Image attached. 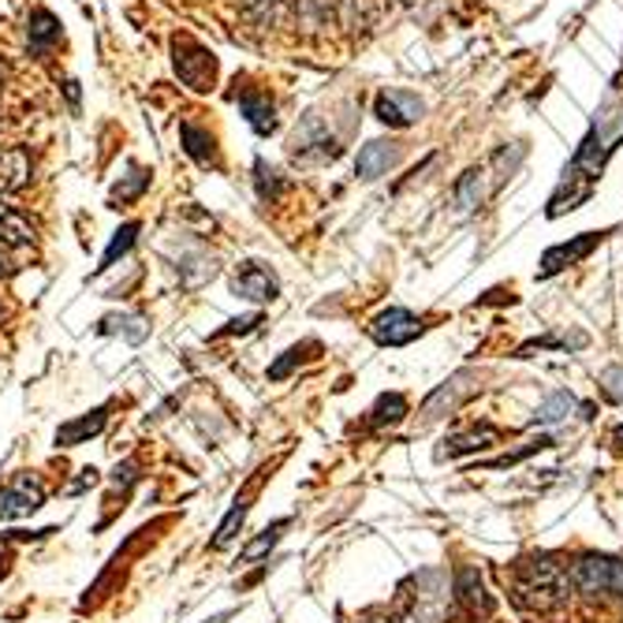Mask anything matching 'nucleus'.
Wrapping results in <instances>:
<instances>
[{"label":"nucleus","mask_w":623,"mask_h":623,"mask_svg":"<svg viewBox=\"0 0 623 623\" xmlns=\"http://www.w3.org/2000/svg\"><path fill=\"white\" fill-rule=\"evenodd\" d=\"M620 138H623V98H616V117H612V98H609L601 105L598 124L590 127V135H586L583 146L575 150L572 164L564 169V183H560V191L549 201V217L572 213V209H578V201L590 198L594 183L601 180L604 161L616 154Z\"/></svg>","instance_id":"obj_1"},{"label":"nucleus","mask_w":623,"mask_h":623,"mask_svg":"<svg viewBox=\"0 0 623 623\" xmlns=\"http://www.w3.org/2000/svg\"><path fill=\"white\" fill-rule=\"evenodd\" d=\"M572 578L552 552H530L512 564V601L526 612H560L572 604Z\"/></svg>","instance_id":"obj_2"},{"label":"nucleus","mask_w":623,"mask_h":623,"mask_svg":"<svg viewBox=\"0 0 623 623\" xmlns=\"http://www.w3.org/2000/svg\"><path fill=\"white\" fill-rule=\"evenodd\" d=\"M523 157H526L523 146H500V150H493L481 164H474V169L460 175V183H455V191H452V206L460 209V213L481 209L486 198H493L497 191L520 172Z\"/></svg>","instance_id":"obj_3"},{"label":"nucleus","mask_w":623,"mask_h":623,"mask_svg":"<svg viewBox=\"0 0 623 623\" xmlns=\"http://www.w3.org/2000/svg\"><path fill=\"white\" fill-rule=\"evenodd\" d=\"M567 578H572L575 594L598 601L616 598L623 601V557H604V552H583L567 564Z\"/></svg>","instance_id":"obj_4"},{"label":"nucleus","mask_w":623,"mask_h":623,"mask_svg":"<svg viewBox=\"0 0 623 623\" xmlns=\"http://www.w3.org/2000/svg\"><path fill=\"white\" fill-rule=\"evenodd\" d=\"M295 12L310 26H340V30L355 34L374 23L370 0H295Z\"/></svg>","instance_id":"obj_5"},{"label":"nucleus","mask_w":623,"mask_h":623,"mask_svg":"<svg viewBox=\"0 0 623 623\" xmlns=\"http://www.w3.org/2000/svg\"><path fill=\"white\" fill-rule=\"evenodd\" d=\"M172 68H175V75L191 86V90H198V94L213 90L217 57L206 46H198V41L180 38V34H175V38H172Z\"/></svg>","instance_id":"obj_6"},{"label":"nucleus","mask_w":623,"mask_h":623,"mask_svg":"<svg viewBox=\"0 0 623 623\" xmlns=\"http://www.w3.org/2000/svg\"><path fill=\"white\" fill-rule=\"evenodd\" d=\"M41 508H46V486H41L38 474L20 471L0 486V523L30 520Z\"/></svg>","instance_id":"obj_7"},{"label":"nucleus","mask_w":623,"mask_h":623,"mask_svg":"<svg viewBox=\"0 0 623 623\" xmlns=\"http://www.w3.org/2000/svg\"><path fill=\"white\" fill-rule=\"evenodd\" d=\"M292 157L300 164H318V161H337L340 157V138L332 135L329 124L321 117H306L292 135Z\"/></svg>","instance_id":"obj_8"},{"label":"nucleus","mask_w":623,"mask_h":623,"mask_svg":"<svg viewBox=\"0 0 623 623\" xmlns=\"http://www.w3.org/2000/svg\"><path fill=\"white\" fill-rule=\"evenodd\" d=\"M474 392H478V374L474 370L452 374L449 381L437 384V389L429 392V400L423 403V423H437V418H444V415H455Z\"/></svg>","instance_id":"obj_9"},{"label":"nucleus","mask_w":623,"mask_h":623,"mask_svg":"<svg viewBox=\"0 0 623 623\" xmlns=\"http://www.w3.org/2000/svg\"><path fill=\"white\" fill-rule=\"evenodd\" d=\"M452 598L460 601V609L467 612L471 620H478V623L493 616V609H497V601L489 598L486 583H481V572L474 564L455 567V575H452Z\"/></svg>","instance_id":"obj_10"},{"label":"nucleus","mask_w":623,"mask_h":623,"mask_svg":"<svg viewBox=\"0 0 623 623\" xmlns=\"http://www.w3.org/2000/svg\"><path fill=\"white\" fill-rule=\"evenodd\" d=\"M423 318H415L411 310H403V306H389V310H381L377 318L370 321V337L377 340L381 347H403L411 344V340L423 337Z\"/></svg>","instance_id":"obj_11"},{"label":"nucleus","mask_w":623,"mask_h":623,"mask_svg":"<svg viewBox=\"0 0 623 623\" xmlns=\"http://www.w3.org/2000/svg\"><path fill=\"white\" fill-rule=\"evenodd\" d=\"M604 235H609V232H583V235H575L572 243H557V247H549L546 254H541L538 277L546 280V277H557V273H564V269L578 266V261L590 258V254L601 247Z\"/></svg>","instance_id":"obj_12"},{"label":"nucleus","mask_w":623,"mask_h":623,"mask_svg":"<svg viewBox=\"0 0 623 623\" xmlns=\"http://www.w3.org/2000/svg\"><path fill=\"white\" fill-rule=\"evenodd\" d=\"M232 292L247 303H273L280 295V280L261 261H240V269L232 277Z\"/></svg>","instance_id":"obj_13"},{"label":"nucleus","mask_w":623,"mask_h":623,"mask_svg":"<svg viewBox=\"0 0 623 623\" xmlns=\"http://www.w3.org/2000/svg\"><path fill=\"white\" fill-rule=\"evenodd\" d=\"M426 112V105L418 94H407V90H381L374 101V117L389 127H411L418 124Z\"/></svg>","instance_id":"obj_14"},{"label":"nucleus","mask_w":623,"mask_h":623,"mask_svg":"<svg viewBox=\"0 0 623 623\" xmlns=\"http://www.w3.org/2000/svg\"><path fill=\"white\" fill-rule=\"evenodd\" d=\"M500 441V429L489 423H478L471 429H460V433L444 437L441 449H437V460H460V455H474V452H486Z\"/></svg>","instance_id":"obj_15"},{"label":"nucleus","mask_w":623,"mask_h":623,"mask_svg":"<svg viewBox=\"0 0 623 623\" xmlns=\"http://www.w3.org/2000/svg\"><path fill=\"white\" fill-rule=\"evenodd\" d=\"M109 411H112V403H101V407H94V411H86V415H78L72 418V423H64L57 429V449H78V444H86L90 437H98L105 423H109Z\"/></svg>","instance_id":"obj_16"},{"label":"nucleus","mask_w":623,"mask_h":623,"mask_svg":"<svg viewBox=\"0 0 623 623\" xmlns=\"http://www.w3.org/2000/svg\"><path fill=\"white\" fill-rule=\"evenodd\" d=\"M400 154H403L400 143H392V138H374V143H366L363 150H358L355 175L358 180H377V175H384L400 161Z\"/></svg>","instance_id":"obj_17"},{"label":"nucleus","mask_w":623,"mask_h":623,"mask_svg":"<svg viewBox=\"0 0 623 623\" xmlns=\"http://www.w3.org/2000/svg\"><path fill=\"white\" fill-rule=\"evenodd\" d=\"M34 175V161H30V150L26 146H8L0 154V191L12 195V191H23Z\"/></svg>","instance_id":"obj_18"},{"label":"nucleus","mask_w":623,"mask_h":623,"mask_svg":"<svg viewBox=\"0 0 623 623\" xmlns=\"http://www.w3.org/2000/svg\"><path fill=\"white\" fill-rule=\"evenodd\" d=\"M251 500H254V489H243V493L232 500V508H228V515L221 520V526H217L213 549H228L235 538H240L243 523H247V512H251Z\"/></svg>","instance_id":"obj_19"},{"label":"nucleus","mask_w":623,"mask_h":623,"mask_svg":"<svg viewBox=\"0 0 623 623\" xmlns=\"http://www.w3.org/2000/svg\"><path fill=\"white\" fill-rule=\"evenodd\" d=\"M407 415H411L407 396H403V392H384V396H377L366 423H370V429H384V426H400Z\"/></svg>","instance_id":"obj_20"},{"label":"nucleus","mask_w":623,"mask_h":623,"mask_svg":"<svg viewBox=\"0 0 623 623\" xmlns=\"http://www.w3.org/2000/svg\"><path fill=\"white\" fill-rule=\"evenodd\" d=\"M243 117H247V124L258 131V135H273L277 131V109L269 98H261V94H243L240 101Z\"/></svg>","instance_id":"obj_21"},{"label":"nucleus","mask_w":623,"mask_h":623,"mask_svg":"<svg viewBox=\"0 0 623 623\" xmlns=\"http://www.w3.org/2000/svg\"><path fill=\"white\" fill-rule=\"evenodd\" d=\"M578 407L572 392H552L549 400H541L538 403V411H534V418H530V426H557V423H564L567 415Z\"/></svg>","instance_id":"obj_22"},{"label":"nucleus","mask_w":623,"mask_h":623,"mask_svg":"<svg viewBox=\"0 0 623 623\" xmlns=\"http://www.w3.org/2000/svg\"><path fill=\"white\" fill-rule=\"evenodd\" d=\"M288 526H292V520H277L273 526H266V530H261L254 541H247V546H243V552H240V560H243V564H254V560L269 557V552L277 549V541L284 538V530H288Z\"/></svg>","instance_id":"obj_23"},{"label":"nucleus","mask_w":623,"mask_h":623,"mask_svg":"<svg viewBox=\"0 0 623 623\" xmlns=\"http://www.w3.org/2000/svg\"><path fill=\"white\" fill-rule=\"evenodd\" d=\"M26 38H30V46L46 49L52 41L60 38V20L46 8H38V12H30V20H26Z\"/></svg>","instance_id":"obj_24"},{"label":"nucleus","mask_w":623,"mask_h":623,"mask_svg":"<svg viewBox=\"0 0 623 623\" xmlns=\"http://www.w3.org/2000/svg\"><path fill=\"white\" fill-rule=\"evenodd\" d=\"M243 4V15L254 23V26H277L280 15L288 8H295V0H240Z\"/></svg>","instance_id":"obj_25"},{"label":"nucleus","mask_w":623,"mask_h":623,"mask_svg":"<svg viewBox=\"0 0 623 623\" xmlns=\"http://www.w3.org/2000/svg\"><path fill=\"white\" fill-rule=\"evenodd\" d=\"M180 138H183V150L195 157L198 164H217V146H213V138H209L201 127L183 124V127H180Z\"/></svg>","instance_id":"obj_26"},{"label":"nucleus","mask_w":623,"mask_h":623,"mask_svg":"<svg viewBox=\"0 0 623 623\" xmlns=\"http://www.w3.org/2000/svg\"><path fill=\"white\" fill-rule=\"evenodd\" d=\"M318 344H314V340H306V344H295V347H288L284 355L277 358L273 366H269V381H288V377H292L295 370H300V366L306 363V358H314V355H306V351H314Z\"/></svg>","instance_id":"obj_27"},{"label":"nucleus","mask_w":623,"mask_h":623,"mask_svg":"<svg viewBox=\"0 0 623 623\" xmlns=\"http://www.w3.org/2000/svg\"><path fill=\"white\" fill-rule=\"evenodd\" d=\"M135 240H138V221H127L124 228H117V235H112V243L105 247L101 254V266H98V273H105V269H112L117 266V258H124V254L135 247Z\"/></svg>","instance_id":"obj_28"},{"label":"nucleus","mask_w":623,"mask_h":623,"mask_svg":"<svg viewBox=\"0 0 623 623\" xmlns=\"http://www.w3.org/2000/svg\"><path fill=\"white\" fill-rule=\"evenodd\" d=\"M101 332H124L131 344H143L150 337V325H146V318H138V314H112V318L101 321Z\"/></svg>","instance_id":"obj_29"},{"label":"nucleus","mask_w":623,"mask_h":623,"mask_svg":"<svg viewBox=\"0 0 623 623\" xmlns=\"http://www.w3.org/2000/svg\"><path fill=\"white\" fill-rule=\"evenodd\" d=\"M217 266L213 258H206V254H187V258H180V280L187 288H198L206 284V280H213Z\"/></svg>","instance_id":"obj_30"},{"label":"nucleus","mask_w":623,"mask_h":623,"mask_svg":"<svg viewBox=\"0 0 623 623\" xmlns=\"http://www.w3.org/2000/svg\"><path fill=\"white\" fill-rule=\"evenodd\" d=\"M254 183H258V198L261 201H273L288 191V183L280 180L277 169H269L266 161H254Z\"/></svg>","instance_id":"obj_31"},{"label":"nucleus","mask_w":623,"mask_h":623,"mask_svg":"<svg viewBox=\"0 0 623 623\" xmlns=\"http://www.w3.org/2000/svg\"><path fill=\"white\" fill-rule=\"evenodd\" d=\"M598 392L609 403H616V407H623V363L616 366H604L601 377H598Z\"/></svg>","instance_id":"obj_32"},{"label":"nucleus","mask_w":623,"mask_h":623,"mask_svg":"<svg viewBox=\"0 0 623 623\" xmlns=\"http://www.w3.org/2000/svg\"><path fill=\"white\" fill-rule=\"evenodd\" d=\"M403 12H411L418 23H433L444 12V0H396Z\"/></svg>","instance_id":"obj_33"},{"label":"nucleus","mask_w":623,"mask_h":623,"mask_svg":"<svg viewBox=\"0 0 623 623\" xmlns=\"http://www.w3.org/2000/svg\"><path fill=\"white\" fill-rule=\"evenodd\" d=\"M143 478V463L138 460H124L117 463V471H112V489H120V493H127L135 481Z\"/></svg>","instance_id":"obj_34"},{"label":"nucleus","mask_w":623,"mask_h":623,"mask_svg":"<svg viewBox=\"0 0 623 623\" xmlns=\"http://www.w3.org/2000/svg\"><path fill=\"white\" fill-rule=\"evenodd\" d=\"M131 175H135V180H127L124 187H120V183L112 187V198H117V201H131V198H138L146 187H150V175H146L143 169H131Z\"/></svg>","instance_id":"obj_35"},{"label":"nucleus","mask_w":623,"mask_h":623,"mask_svg":"<svg viewBox=\"0 0 623 623\" xmlns=\"http://www.w3.org/2000/svg\"><path fill=\"white\" fill-rule=\"evenodd\" d=\"M261 325V314H247V318H235V321H228L221 332H213L217 340L221 337H235V332H251V329H258Z\"/></svg>","instance_id":"obj_36"},{"label":"nucleus","mask_w":623,"mask_h":623,"mask_svg":"<svg viewBox=\"0 0 623 623\" xmlns=\"http://www.w3.org/2000/svg\"><path fill=\"white\" fill-rule=\"evenodd\" d=\"M98 481H101V474H98V471H94V467H83V471H78V478L72 481V486H68V493L78 497V493H86V489L98 486Z\"/></svg>","instance_id":"obj_37"},{"label":"nucleus","mask_w":623,"mask_h":623,"mask_svg":"<svg viewBox=\"0 0 623 623\" xmlns=\"http://www.w3.org/2000/svg\"><path fill=\"white\" fill-rule=\"evenodd\" d=\"M20 273V266H15V258H12V251L0 243V280H8V277H15Z\"/></svg>","instance_id":"obj_38"},{"label":"nucleus","mask_w":623,"mask_h":623,"mask_svg":"<svg viewBox=\"0 0 623 623\" xmlns=\"http://www.w3.org/2000/svg\"><path fill=\"white\" fill-rule=\"evenodd\" d=\"M612 449H616L620 455H623V423L612 429Z\"/></svg>","instance_id":"obj_39"},{"label":"nucleus","mask_w":623,"mask_h":623,"mask_svg":"<svg viewBox=\"0 0 623 623\" xmlns=\"http://www.w3.org/2000/svg\"><path fill=\"white\" fill-rule=\"evenodd\" d=\"M8 575V557H0V578Z\"/></svg>","instance_id":"obj_40"},{"label":"nucleus","mask_w":623,"mask_h":623,"mask_svg":"<svg viewBox=\"0 0 623 623\" xmlns=\"http://www.w3.org/2000/svg\"><path fill=\"white\" fill-rule=\"evenodd\" d=\"M0 94H4V64H0Z\"/></svg>","instance_id":"obj_41"},{"label":"nucleus","mask_w":623,"mask_h":623,"mask_svg":"<svg viewBox=\"0 0 623 623\" xmlns=\"http://www.w3.org/2000/svg\"><path fill=\"white\" fill-rule=\"evenodd\" d=\"M0 314H4V306H0Z\"/></svg>","instance_id":"obj_42"}]
</instances>
